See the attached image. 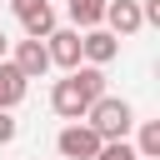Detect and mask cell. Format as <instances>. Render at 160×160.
Wrapping results in <instances>:
<instances>
[{
    "label": "cell",
    "instance_id": "6da1fadb",
    "mask_svg": "<svg viewBox=\"0 0 160 160\" xmlns=\"http://www.w3.org/2000/svg\"><path fill=\"white\" fill-rule=\"evenodd\" d=\"M95 95H105V65L80 60L75 70H65V80H55V90H50V110H55L60 120H80V115L90 110Z\"/></svg>",
    "mask_w": 160,
    "mask_h": 160
},
{
    "label": "cell",
    "instance_id": "7a4b0ae2",
    "mask_svg": "<svg viewBox=\"0 0 160 160\" xmlns=\"http://www.w3.org/2000/svg\"><path fill=\"white\" fill-rule=\"evenodd\" d=\"M100 140H120V135H130V125H135V110H130V100H120V95H95L90 100V110L80 115Z\"/></svg>",
    "mask_w": 160,
    "mask_h": 160
},
{
    "label": "cell",
    "instance_id": "3957f363",
    "mask_svg": "<svg viewBox=\"0 0 160 160\" xmlns=\"http://www.w3.org/2000/svg\"><path fill=\"white\" fill-rule=\"evenodd\" d=\"M55 150H60L65 160H95V150H100V135H95L85 120H70V125L55 135Z\"/></svg>",
    "mask_w": 160,
    "mask_h": 160
},
{
    "label": "cell",
    "instance_id": "277c9868",
    "mask_svg": "<svg viewBox=\"0 0 160 160\" xmlns=\"http://www.w3.org/2000/svg\"><path fill=\"white\" fill-rule=\"evenodd\" d=\"M105 25H110V35H140L145 30V15H140V0H105V15H100Z\"/></svg>",
    "mask_w": 160,
    "mask_h": 160
},
{
    "label": "cell",
    "instance_id": "5b68a950",
    "mask_svg": "<svg viewBox=\"0 0 160 160\" xmlns=\"http://www.w3.org/2000/svg\"><path fill=\"white\" fill-rule=\"evenodd\" d=\"M115 55H120V35H110V30H100V25L80 30V60H90V65H110Z\"/></svg>",
    "mask_w": 160,
    "mask_h": 160
},
{
    "label": "cell",
    "instance_id": "8992f818",
    "mask_svg": "<svg viewBox=\"0 0 160 160\" xmlns=\"http://www.w3.org/2000/svg\"><path fill=\"white\" fill-rule=\"evenodd\" d=\"M15 70H20L25 80H40V75L50 70V50H45V40H35V35L15 40Z\"/></svg>",
    "mask_w": 160,
    "mask_h": 160
},
{
    "label": "cell",
    "instance_id": "52a82bcc",
    "mask_svg": "<svg viewBox=\"0 0 160 160\" xmlns=\"http://www.w3.org/2000/svg\"><path fill=\"white\" fill-rule=\"evenodd\" d=\"M45 50H50V65H60V70H75L80 65V30H50L45 35Z\"/></svg>",
    "mask_w": 160,
    "mask_h": 160
},
{
    "label": "cell",
    "instance_id": "ba28073f",
    "mask_svg": "<svg viewBox=\"0 0 160 160\" xmlns=\"http://www.w3.org/2000/svg\"><path fill=\"white\" fill-rule=\"evenodd\" d=\"M25 90H30V80L15 70V60H0V110H15L25 100Z\"/></svg>",
    "mask_w": 160,
    "mask_h": 160
},
{
    "label": "cell",
    "instance_id": "9c48e42d",
    "mask_svg": "<svg viewBox=\"0 0 160 160\" xmlns=\"http://www.w3.org/2000/svg\"><path fill=\"white\" fill-rule=\"evenodd\" d=\"M65 10H70V20H75V30H90V25H100L105 0H65Z\"/></svg>",
    "mask_w": 160,
    "mask_h": 160
},
{
    "label": "cell",
    "instance_id": "30bf717a",
    "mask_svg": "<svg viewBox=\"0 0 160 160\" xmlns=\"http://www.w3.org/2000/svg\"><path fill=\"white\" fill-rule=\"evenodd\" d=\"M135 155H140V160H160V120H145V125H140Z\"/></svg>",
    "mask_w": 160,
    "mask_h": 160
},
{
    "label": "cell",
    "instance_id": "8fae6325",
    "mask_svg": "<svg viewBox=\"0 0 160 160\" xmlns=\"http://www.w3.org/2000/svg\"><path fill=\"white\" fill-rule=\"evenodd\" d=\"M20 25H25V35H35V40H45V35L55 30V10H50V5H40V10H35V15H25Z\"/></svg>",
    "mask_w": 160,
    "mask_h": 160
},
{
    "label": "cell",
    "instance_id": "7c38bea8",
    "mask_svg": "<svg viewBox=\"0 0 160 160\" xmlns=\"http://www.w3.org/2000/svg\"><path fill=\"white\" fill-rule=\"evenodd\" d=\"M95 160H140V155H135V145H130V140L120 135V140H100Z\"/></svg>",
    "mask_w": 160,
    "mask_h": 160
},
{
    "label": "cell",
    "instance_id": "4fadbf2b",
    "mask_svg": "<svg viewBox=\"0 0 160 160\" xmlns=\"http://www.w3.org/2000/svg\"><path fill=\"white\" fill-rule=\"evenodd\" d=\"M15 135H20V125H15V115H10V110H0V145H10Z\"/></svg>",
    "mask_w": 160,
    "mask_h": 160
},
{
    "label": "cell",
    "instance_id": "5bb4252c",
    "mask_svg": "<svg viewBox=\"0 0 160 160\" xmlns=\"http://www.w3.org/2000/svg\"><path fill=\"white\" fill-rule=\"evenodd\" d=\"M40 5H50V0H10V10H15V20H25V15H35Z\"/></svg>",
    "mask_w": 160,
    "mask_h": 160
},
{
    "label": "cell",
    "instance_id": "9a60e30c",
    "mask_svg": "<svg viewBox=\"0 0 160 160\" xmlns=\"http://www.w3.org/2000/svg\"><path fill=\"white\" fill-rule=\"evenodd\" d=\"M0 60H5V35H0Z\"/></svg>",
    "mask_w": 160,
    "mask_h": 160
}]
</instances>
